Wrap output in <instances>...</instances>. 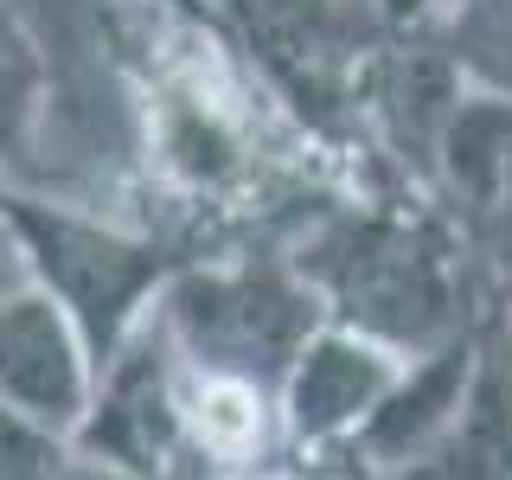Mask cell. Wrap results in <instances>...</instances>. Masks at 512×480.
<instances>
[{
	"label": "cell",
	"instance_id": "4",
	"mask_svg": "<svg viewBox=\"0 0 512 480\" xmlns=\"http://www.w3.org/2000/svg\"><path fill=\"white\" fill-rule=\"evenodd\" d=\"M71 448L128 480H167L180 468H199L186 448V372L154 314L116 359L96 372L90 410L71 429Z\"/></svg>",
	"mask_w": 512,
	"mask_h": 480
},
{
	"label": "cell",
	"instance_id": "8",
	"mask_svg": "<svg viewBox=\"0 0 512 480\" xmlns=\"http://www.w3.org/2000/svg\"><path fill=\"white\" fill-rule=\"evenodd\" d=\"M442 52L468 90L512 103V0H448Z\"/></svg>",
	"mask_w": 512,
	"mask_h": 480
},
{
	"label": "cell",
	"instance_id": "5",
	"mask_svg": "<svg viewBox=\"0 0 512 480\" xmlns=\"http://www.w3.org/2000/svg\"><path fill=\"white\" fill-rule=\"evenodd\" d=\"M404 352L372 340V333L346 327V320H320L301 340V352L288 359V372L276 384V423L282 448L314 468H327L340 448L365 429V416L384 404V391L404 372Z\"/></svg>",
	"mask_w": 512,
	"mask_h": 480
},
{
	"label": "cell",
	"instance_id": "2",
	"mask_svg": "<svg viewBox=\"0 0 512 480\" xmlns=\"http://www.w3.org/2000/svg\"><path fill=\"white\" fill-rule=\"evenodd\" d=\"M0 237L20 256V276L84 327L96 372L141 333L167 276L186 263L167 237L52 199L32 180H0Z\"/></svg>",
	"mask_w": 512,
	"mask_h": 480
},
{
	"label": "cell",
	"instance_id": "3",
	"mask_svg": "<svg viewBox=\"0 0 512 480\" xmlns=\"http://www.w3.org/2000/svg\"><path fill=\"white\" fill-rule=\"evenodd\" d=\"M320 320L327 308L288 256H186L154 301V327L186 372L269 397Z\"/></svg>",
	"mask_w": 512,
	"mask_h": 480
},
{
	"label": "cell",
	"instance_id": "9",
	"mask_svg": "<svg viewBox=\"0 0 512 480\" xmlns=\"http://www.w3.org/2000/svg\"><path fill=\"white\" fill-rule=\"evenodd\" d=\"M141 7H167V13H180V20H199V26L224 32V26H218V13L205 7V0H141Z\"/></svg>",
	"mask_w": 512,
	"mask_h": 480
},
{
	"label": "cell",
	"instance_id": "1",
	"mask_svg": "<svg viewBox=\"0 0 512 480\" xmlns=\"http://www.w3.org/2000/svg\"><path fill=\"white\" fill-rule=\"evenodd\" d=\"M288 263L308 276L327 320L372 333L404 359L468 333L461 320V263L429 218L340 205L295 244Z\"/></svg>",
	"mask_w": 512,
	"mask_h": 480
},
{
	"label": "cell",
	"instance_id": "6",
	"mask_svg": "<svg viewBox=\"0 0 512 480\" xmlns=\"http://www.w3.org/2000/svg\"><path fill=\"white\" fill-rule=\"evenodd\" d=\"M90 391L96 352L84 327L26 276L20 288H0V410L71 442V429L90 410Z\"/></svg>",
	"mask_w": 512,
	"mask_h": 480
},
{
	"label": "cell",
	"instance_id": "10",
	"mask_svg": "<svg viewBox=\"0 0 512 480\" xmlns=\"http://www.w3.org/2000/svg\"><path fill=\"white\" fill-rule=\"evenodd\" d=\"M442 7H448V0H442Z\"/></svg>",
	"mask_w": 512,
	"mask_h": 480
},
{
	"label": "cell",
	"instance_id": "7",
	"mask_svg": "<svg viewBox=\"0 0 512 480\" xmlns=\"http://www.w3.org/2000/svg\"><path fill=\"white\" fill-rule=\"evenodd\" d=\"M52 116V52L26 7L0 0V180H26V154Z\"/></svg>",
	"mask_w": 512,
	"mask_h": 480
}]
</instances>
